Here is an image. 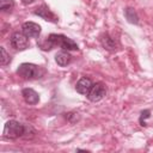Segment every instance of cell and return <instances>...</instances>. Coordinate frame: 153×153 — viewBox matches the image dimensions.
I'll list each match as a JSON object with an SVG mask.
<instances>
[{
	"instance_id": "30bf717a",
	"label": "cell",
	"mask_w": 153,
	"mask_h": 153,
	"mask_svg": "<svg viewBox=\"0 0 153 153\" xmlns=\"http://www.w3.org/2000/svg\"><path fill=\"white\" fill-rule=\"evenodd\" d=\"M22 96H23L24 100L30 105H35V104H37L39 102L38 93L32 88H24L22 91Z\"/></svg>"
},
{
	"instance_id": "6da1fadb",
	"label": "cell",
	"mask_w": 153,
	"mask_h": 153,
	"mask_svg": "<svg viewBox=\"0 0 153 153\" xmlns=\"http://www.w3.org/2000/svg\"><path fill=\"white\" fill-rule=\"evenodd\" d=\"M39 47L43 49V50H50L53 48H56V47H60L62 48L63 50H78V44L68 38L67 36L65 35H57V33H51L49 35L44 42H42L39 44Z\"/></svg>"
},
{
	"instance_id": "5b68a950",
	"label": "cell",
	"mask_w": 153,
	"mask_h": 153,
	"mask_svg": "<svg viewBox=\"0 0 153 153\" xmlns=\"http://www.w3.org/2000/svg\"><path fill=\"white\" fill-rule=\"evenodd\" d=\"M105 93H106L105 86L102 82H96V84L92 85L91 90L88 91L87 98L91 102H99L100 99H103V97L105 96Z\"/></svg>"
},
{
	"instance_id": "277c9868",
	"label": "cell",
	"mask_w": 153,
	"mask_h": 153,
	"mask_svg": "<svg viewBox=\"0 0 153 153\" xmlns=\"http://www.w3.org/2000/svg\"><path fill=\"white\" fill-rule=\"evenodd\" d=\"M29 37L25 36L23 32H13L11 38H10V44L12 45V48H14L16 50H25L26 48H29Z\"/></svg>"
},
{
	"instance_id": "9c48e42d",
	"label": "cell",
	"mask_w": 153,
	"mask_h": 153,
	"mask_svg": "<svg viewBox=\"0 0 153 153\" xmlns=\"http://www.w3.org/2000/svg\"><path fill=\"white\" fill-rule=\"evenodd\" d=\"M92 85H93V84H92L91 79H90V78L84 76V78H81V79L76 82V85H75V90H76V92H78V93L87 96V93H88V91L91 90Z\"/></svg>"
},
{
	"instance_id": "7a4b0ae2",
	"label": "cell",
	"mask_w": 153,
	"mask_h": 153,
	"mask_svg": "<svg viewBox=\"0 0 153 153\" xmlns=\"http://www.w3.org/2000/svg\"><path fill=\"white\" fill-rule=\"evenodd\" d=\"M44 73H45V71L41 66H37L33 63H27V62L22 63L17 69V74L25 80L39 79L44 75Z\"/></svg>"
},
{
	"instance_id": "ba28073f",
	"label": "cell",
	"mask_w": 153,
	"mask_h": 153,
	"mask_svg": "<svg viewBox=\"0 0 153 153\" xmlns=\"http://www.w3.org/2000/svg\"><path fill=\"white\" fill-rule=\"evenodd\" d=\"M100 44L103 45L104 49L109 50V51H115L118 48V42L117 39H115L114 37H111L109 33H104L100 37Z\"/></svg>"
},
{
	"instance_id": "4fadbf2b",
	"label": "cell",
	"mask_w": 153,
	"mask_h": 153,
	"mask_svg": "<svg viewBox=\"0 0 153 153\" xmlns=\"http://www.w3.org/2000/svg\"><path fill=\"white\" fill-rule=\"evenodd\" d=\"M14 8L13 0H0V11L4 13H10Z\"/></svg>"
},
{
	"instance_id": "8992f818",
	"label": "cell",
	"mask_w": 153,
	"mask_h": 153,
	"mask_svg": "<svg viewBox=\"0 0 153 153\" xmlns=\"http://www.w3.org/2000/svg\"><path fill=\"white\" fill-rule=\"evenodd\" d=\"M33 13H35L36 16L41 17L42 19L47 20V22L57 23V20H59L57 16H56L51 10H49V7H48V6H45V5H41V6H38V7L33 11Z\"/></svg>"
},
{
	"instance_id": "5bb4252c",
	"label": "cell",
	"mask_w": 153,
	"mask_h": 153,
	"mask_svg": "<svg viewBox=\"0 0 153 153\" xmlns=\"http://www.w3.org/2000/svg\"><path fill=\"white\" fill-rule=\"evenodd\" d=\"M0 51H1V57H0V65L1 66H6L11 62V56L10 54L6 51V49L4 47H0Z\"/></svg>"
},
{
	"instance_id": "7c38bea8",
	"label": "cell",
	"mask_w": 153,
	"mask_h": 153,
	"mask_svg": "<svg viewBox=\"0 0 153 153\" xmlns=\"http://www.w3.org/2000/svg\"><path fill=\"white\" fill-rule=\"evenodd\" d=\"M124 17H126V19L130 23V24H139V16H137V13H136V11L134 10V8H131V7H127L126 10H124Z\"/></svg>"
},
{
	"instance_id": "e0dca14e",
	"label": "cell",
	"mask_w": 153,
	"mask_h": 153,
	"mask_svg": "<svg viewBox=\"0 0 153 153\" xmlns=\"http://www.w3.org/2000/svg\"><path fill=\"white\" fill-rule=\"evenodd\" d=\"M22 2H23V4H25V5H29V4L33 2V0H22Z\"/></svg>"
},
{
	"instance_id": "2e32d148",
	"label": "cell",
	"mask_w": 153,
	"mask_h": 153,
	"mask_svg": "<svg viewBox=\"0 0 153 153\" xmlns=\"http://www.w3.org/2000/svg\"><path fill=\"white\" fill-rule=\"evenodd\" d=\"M66 118H67L69 122L74 123L75 121H78V120H79V116H78V114H74V112H69V114H66Z\"/></svg>"
},
{
	"instance_id": "9a60e30c",
	"label": "cell",
	"mask_w": 153,
	"mask_h": 153,
	"mask_svg": "<svg viewBox=\"0 0 153 153\" xmlns=\"http://www.w3.org/2000/svg\"><path fill=\"white\" fill-rule=\"evenodd\" d=\"M149 114H151L149 110H143V111L141 112V116H140V124H141V126H146L145 118H148V117H149Z\"/></svg>"
},
{
	"instance_id": "52a82bcc",
	"label": "cell",
	"mask_w": 153,
	"mask_h": 153,
	"mask_svg": "<svg viewBox=\"0 0 153 153\" xmlns=\"http://www.w3.org/2000/svg\"><path fill=\"white\" fill-rule=\"evenodd\" d=\"M22 32L29 38H36L41 33V26L33 22H25L22 25Z\"/></svg>"
},
{
	"instance_id": "3957f363",
	"label": "cell",
	"mask_w": 153,
	"mask_h": 153,
	"mask_svg": "<svg viewBox=\"0 0 153 153\" xmlns=\"http://www.w3.org/2000/svg\"><path fill=\"white\" fill-rule=\"evenodd\" d=\"M26 133V127L16 120H10L4 127V136L7 139H18L24 136Z\"/></svg>"
},
{
	"instance_id": "8fae6325",
	"label": "cell",
	"mask_w": 153,
	"mask_h": 153,
	"mask_svg": "<svg viewBox=\"0 0 153 153\" xmlns=\"http://www.w3.org/2000/svg\"><path fill=\"white\" fill-rule=\"evenodd\" d=\"M71 60H72V56H71V54L68 53V50H61V51H59V53L55 55V61H56V63H57L59 66H61V67H65V66L69 65Z\"/></svg>"
}]
</instances>
